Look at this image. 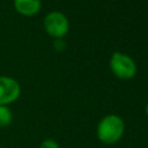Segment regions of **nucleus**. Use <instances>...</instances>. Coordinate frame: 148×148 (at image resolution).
I'll return each instance as SVG.
<instances>
[{
    "label": "nucleus",
    "instance_id": "obj_8",
    "mask_svg": "<svg viewBox=\"0 0 148 148\" xmlns=\"http://www.w3.org/2000/svg\"><path fill=\"white\" fill-rule=\"evenodd\" d=\"M53 47L56 51H64L65 47H66V43L64 42V38H60V39H54L53 42Z\"/></svg>",
    "mask_w": 148,
    "mask_h": 148
},
{
    "label": "nucleus",
    "instance_id": "obj_10",
    "mask_svg": "<svg viewBox=\"0 0 148 148\" xmlns=\"http://www.w3.org/2000/svg\"><path fill=\"white\" fill-rule=\"evenodd\" d=\"M0 148H1V147H0Z\"/></svg>",
    "mask_w": 148,
    "mask_h": 148
},
{
    "label": "nucleus",
    "instance_id": "obj_4",
    "mask_svg": "<svg viewBox=\"0 0 148 148\" xmlns=\"http://www.w3.org/2000/svg\"><path fill=\"white\" fill-rule=\"evenodd\" d=\"M21 96L18 81L9 75H0V105L9 106Z\"/></svg>",
    "mask_w": 148,
    "mask_h": 148
},
{
    "label": "nucleus",
    "instance_id": "obj_7",
    "mask_svg": "<svg viewBox=\"0 0 148 148\" xmlns=\"http://www.w3.org/2000/svg\"><path fill=\"white\" fill-rule=\"evenodd\" d=\"M38 148H60V146L53 139H45L39 143Z\"/></svg>",
    "mask_w": 148,
    "mask_h": 148
},
{
    "label": "nucleus",
    "instance_id": "obj_3",
    "mask_svg": "<svg viewBox=\"0 0 148 148\" xmlns=\"http://www.w3.org/2000/svg\"><path fill=\"white\" fill-rule=\"evenodd\" d=\"M43 27L45 32L53 39L64 38L69 31L68 17L59 10H52L44 16Z\"/></svg>",
    "mask_w": 148,
    "mask_h": 148
},
{
    "label": "nucleus",
    "instance_id": "obj_6",
    "mask_svg": "<svg viewBox=\"0 0 148 148\" xmlns=\"http://www.w3.org/2000/svg\"><path fill=\"white\" fill-rule=\"evenodd\" d=\"M13 121V112L9 106L0 105V128L8 127Z\"/></svg>",
    "mask_w": 148,
    "mask_h": 148
},
{
    "label": "nucleus",
    "instance_id": "obj_5",
    "mask_svg": "<svg viewBox=\"0 0 148 148\" xmlns=\"http://www.w3.org/2000/svg\"><path fill=\"white\" fill-rule=\"evenodd\" d=\"M15 10L23 16H34L42 9V0H13Z\"/></svg>",
    "mask_w": 148,
    "mask_h": 148
},
{
    "label": "nucleus",
    "instance_id": "obj_2",
    "mask_svg": "<svg viewBox=\"0 0 148 148\" xmlns=\"http://www.w3.org/2000/svg\"><path fill=\"white\" fill-rule=\"evenodd\" d=\"M109 67L112 74L120 80H131L135 76L138 67L132 57L124 52L116 51L109 60Z\"/></svg>",
    "mask_w": 148,
    "mask_h": 148
},
{
    "label": "nucleus",
    "instance_id": "obj_9",
    "mask_svg": "<svg viewBox=\"0 0 148 148\" xmlns=\"http://www.w3.org/2000/svg\"><path fill=\"white\" fill-rule=\"evenodd\" d=\"M145 113H146V116L148 117V103H147L146 106H145Z\"/></svg>",
    "mask_w": 148,
    "mask_h": 148
},
{
    "label": "nucleus",
    "instance_id": "obj_1",
    "mask_svg": "<svg viewBox=\"0 0 148 148\" xmlns=\"http://www.w3.org/2000/svg\"><path fill=\"white\" fill-rule=\"evenodd\" d=\"M125 133V123L118 114H106L97 124L96 135L97 139L104 145L117 143Z\"/></svg>",
    "mask_w": 148,
    "mask_h": 148
}]
</instances>
